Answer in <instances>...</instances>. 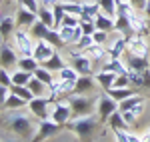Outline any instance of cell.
<instances>
[{
    "mask_svg": "<svg viewBox=\"0 0 150 142\" xmlns=\"http://www.w3.org/2000/svg\"><path fill=\"white\" fill-rule=\"evenodd\" d=\"M100 128H102V122L98 118V114H90L84 118H72L64 126V130H70L72 134H76L80 142H94Z\"/></svg>",
    "mask_w": 150,
    "mask_h": 142,
    "instance_id": "cell-1",
    "label": "cell"
},
{
    "mask_svg": "<svg viewBox=\"0 0 150 142\" xmlns=\"http://www.w3.org/2000/svg\"><path fill=\"white\" fill-rule=\"evenodd\" d=\"M34 116L30 114H24V112H18V110H10V114H8V118H6V124H8V128L12 130V134H16L18 138H22V140L30 142L32 140V136H34Z\"/></svg>",
    "mask_w": 150,
    "mask_h": 142,
    "instance_id": "cell-2",
    "label": "cell"
},
{
    "mask_svg": "<svg viewBox=\"0 0 150 142\" xmlns=\"http://www.w3.org/2000/svg\"><path fill=\"white\" fill-rule=\"evenodd\" d=\"M68 100L70 108H72V118H84V116H90L96 114V98L86 94H72L66 98Z\"/></svg>",
    "mask_w": 150,
    "mask_h": 142,
    "instance_id": "cell-3",
    "label": "cell"
},
{
    "mask_svg": "<svg viewBox=\"0 0 150 142\" xmlns=\"http://www.w3.org/2000/svg\"><path fill=\"white\" fill-rule=\"evenodd\" d=\"M60 130H64V126H60L56 124L54 120H38V124H36V134L32 136V140L30 142H44L48 138H52V136H56Z\"/></svg>",
    "mask_w": 150,
    "mask_h": 142,
    "instance_id": "cell-4",
    "label": "cell"
},
{
    "mask_svg": "<svg viewBox=\"0 0 150 142\" xmlns=\"http://www.w3.org/2000/svg\"><path fill=\"white\" fill-rule=\"evenodd\" d=\"M50 98L48 96H34L28 102V110L36 120H48L50 118Z\"/></svg>",
    "mask_w": 150,
    "mask_h": 142,
    "instance_id": "cell-5",
    "label": "cell"
},
{
    "mask_svg": "<svg viewBox=\"0 0 150 142\" xmlns=\"http://www.w3.org/2000/svg\"><path fill=\"white\" fill-rule=\"evenodd\" d=\"M14 46L18 48V52L22 54V56H32L34 54V38H32V34L30 32H26V30H22V28H18L16 32H14Z\"/></svg>",
    "mask_w": 150,
    "mask_h": 142,
    "instance_id": "cell-6",
    "label": "cell"
},
{
    "mask_svg": "<svg viewBox=\"0 0 150 142\" xmlns=\"http://www.w3.org/2000/svg\"><path fill=\"white\" fill-rule=\"evenodd\" d=\"M116 110H118V102L104 92V94L98 98V102H96V114H98L100 122H102V124H106V122H108V118L114 114Z\"/></svg>",
    "mask_w": 150,
    "mask_h": 142,
    "instance_id": "cell-7",
    "label": "cell"
},
{
    "mask_svg": "<svg viewBox=\"0 0 150 142\" xmlns=\"http://www.w3.org/2000/svg\"><path fill=\"white\" fill-rule=\"evenodd\" d=\"M50 120H54L60 126H66L70 120H72V108H70L68 100L66 102H62V100L54 102V106L50 110Z\"/></svg>",
    "mask_w": 150,
    "mask_h": 142,
    "instance_id": "cell-8",
    "label": "cell"
},
{
    "mask_svg": "<svg viewBox=\"0 0 150 142\" xmlns=\"http://www.w3.org/2000/svg\"><path fill=\"white\" fill-rule=\"evenodd\" d=\"M126 54L132 56H142V58H148V42L142 34H134L128 38L126 42Z\"/></svg>",
    "mask_w": 150,
    "mask_h": 142,
    "instance_id": "cell-9",
    "label": "cell"
},
{
    "mask_svg": "<svg viewBox=\"0 0 150 142\" xmlns=\"http://www.w3.org/2000/svg\"><path fill=\"white\" fill-rule=\"evenodd\" d=\"M72 68L80 76H92V60L88 58L84 52H72Z\"/></svg>",
    "mask_w": 150,
    "mask_h": 142,
    "instance_id": "cell-10",
    "label": "cell"
},
{
    "mask_svg": "<svg viewBox=\"0 0 150 142\" xmlns=\"http://www.w3.org/2000/svg\"><path fill=\"white\" fill-rule=\"evenodd\" d=\"M54 52H56V48L52 46L50 42H46V40H36L34 54H32V56H34V58L42 64V62H44V60H48L52 54H54Z\"/></svg>",
    "mask_w": 150,
    "mask_h": 142,
    "instance_id": "cell-11",
    "label": "cell"
},
{
    "mask_svg": "<svg viewBox=\"0 0 150 142\" xmlns=\"http://www.w3.org/2000/svg\"><path fill=\"white\" fill-rule=\"evenodd\" d=\"M16 64H18V56H16L14 48L8 46V44H2L0 46V66L8 70L12 66H16Z\"/></svg>",
    "mask_w": 150,
    "mask_h": 142,
    "instance_id": "cell-12",
    "label": "cell"
},
{
    "mask_svg": "<svg viewBox=\"0 0 150 142\" xmlns=\"http://www.w3.org/2000/svg\"><path fill=\"white\" fill-rule=\"evenodd\" d=\"M14 18H16V26H18V28H30V26L38 20V16H36L34 12L26 10L24 6H20V8L16 10Z\"/></svg>",
    "mask_w": 150,
    "mask_h": 142,
    "instance_id": "cell-13",
    "label": "cell"
},
{
    "mask_svg": "<svg viewBox=\"0 0 150 142\" xmlns=\"http://www.w3.org/2000/svg\"><path fill=\"white\" fill-rule=\"evenodd\" d=\"M96 88V78L94 76H78L74 82V94H88Z\"/></svg>",
    "mask_w": 150,
    "mask_h": 142,
    "instance_id": "cell-14",
    "label": "cell"
},
{
    "mask_svg": "<svg viewBox=\"0 0 150 142\" xmlns=\"http://www.w3.org/2000/svg\"><path fill=\"white\" fill-rule=\"evenodd\" d=\"M118 74H114V72H108V70H98L96 74H94V78H96V84L102 88L104 92L108 90V88H112L114 86V80Z\"/></svg>",
    "mask_w": 150,
    "mask_h": 142,
    "instance_id": "cell-15",
    "label": "cell"
},
{
    "mask_svg": "<svg viewBox=\"0 0 150 142\" xmlns=\"http://www.w3.org/2000/svg\"><path fill=\"white\" fill-rule=\"evenodd\" d=\"M102 70H108V72H114L118 76H128V66L122 62L120 58H108V62L102 66Z\"/></svg>",
    "mask_w": 150,
    "mask_h": 142,
    "instance_id": "cell-16",
    "label": "cell"
},
{
    "mask_svg": "<svg viewBox=\"0 0 150 142\" xmlns=\"http://www.w3.org/2000/svg\"><path fill=\"white\" fill-rule=\"evenodd\" d=\"M38 20L48 26V28H56V20H54V12H52V6H46V4H40V10H38Z\"/></svg>",
    "mask_w": 150,
    "mask_h": 142,
    "instance_id": "cell-17",
    "label": "cell"
},
{
    "mask_svg": "<svg viewBox=\"0 0 150 142\" xmlns=\"http://www.w3.org/2000/svg\"><path fill=\"white\" fill-rule=\"evenodd\" d=\"M128 70H134V72H144L148 68V58H142V56H132V54H126V62Z\"/></svg>",
    "mask_w": 150,
    "mask_h": 142,
    "instance_id": "cell-18",
    "label": "cell"
},
{
    "mask_svg": "<svg viewBox=\"0 0 150 142\" xmlns=\"http://www.w3.org/2000/svg\"><path fill=\"white\" fill-rule=\"evenodd\" d=\"M106 94L110 96V98H114L116 102H122V100H126V98H130V96L136 94V90H134V86H128V88H108L106 90Z\"/></svg>",
    "mask_w": 150,
    "mask_h": 142,
    "instance_id": "cell-19",
    "label": "cell"
},
{
    "mask_svg": "<svg viewBox=\"0 0 150 142\" xmlns=\"http://www.w3.org/2000/svg\"><path fill=\"white\" fill-rule=\"evenodd\" d=\"M106 124H108V128H110V130H126V132L130 130V126H128V122L124 120V116H122V112H120V110H116L114 114L108 118Z\"/></svg>",
    "mask_w": 150,
    "mask_h": 142,
    "instance_id": "cell-20",
    "label": "cell"
},
{
    "mask_svg": "<svg viewBox=\"0 0 150 142\" xmlns=\"http://www.w3.org/2000/svg\"><path fill=\"white\" fill-rule=\"evenodd\" d=\"M16 68L34 74V72L40 68V62H38L34 56H20V58H18V64H16Z\"/></svg>",
    "mask_w": 150,
    "mask_h": 142,
    "instance_id": "cell-21",
    "label": "cell"
},
{
    "mask_svg": "<svg viewBox=\"0 0 150 142\" xmlns=\"http://www.w3.org/2000/svg\"><path fill=\"white\" fill-rule=\"evenodd\" d=\"M126 42H128V38H124V36L116 38L114 42H112V46L106 48L108 50V58H120L122 52H126Z\"/></svg>",
    "mask_w": 150,
    "mask_h": 142,
    "instance_id": "cell-22",
    "label": "cell"
},
{
    "mask_svg": "<svg viewBox=\"0 0 150 142\" xmlns=\"http://www.w3.org/2000/svg\"><path fill=\"white\" fill-rule=\"evenodd\" d=\"M16 32V18L14 16H4V18H0V34L2 38L6 40L10 34Z\"/></svg>",
    "mask_w": 150,
    "mask_h": 142,
    "instance_id": "cell-23",
    "label": "cell"
},
{
    "mask_svg": "<svg viewBox=\"0 0 150 142\" xmlns=\"http://www.w3.org/2000/svg\"><path fill=\"white\" fill-rule=\"evenodd\" d=\"M94 24H96V30H102V32L114 30V18L106 16L104 12H98V16L94 18Z\"/></svg>",
    "mask_w": 150,
    "mask_h": 142,
    "instance_id": "cell-24",
    "label": "cell"
},
{
    "mask_svg": "<svg viewBox=\"0 0 150 142\" xmlns=\"http://www.w3.org/2000/svg\"><path fill=\"white\" fill-rule=\"evenodd\" d=\"M24 106H28V102L24 100V98H20V96H16V94H8V98H6V102L2 104V108L6 110V112H10V110H20V108Z\"/></svg>",
    "mask_w": 150,
    "mask_h": 142,
    "instance_id": "cell-25",
    "label": "cell"
},
{
    "mask_svg": "<svg viewBox=\"0 0 150 142\" xmlns=\"http://www.w3.org/2000/svg\"><path fill=\"white\" fill-rule=\"evenodd\" d=\"M84 54L92 60V62H100V60H104L106 56H108V50H106L104 46H100V44H92L90 48L84 50Z\"/></svg>",
    "mask_w": 150,
    "mask_h": 142,
    "instance_id": "cell-26",
    "label": "cell"
},
{
    "mask_svg": "<svg viewBox=\"0 0 150 142\" xmlns=\"http://www.w3.org/2000/svg\"><path fill=\"white\" fill-rule=\"evenodd\" d=\"M40 66H44V68H48L50 72H60L62 68H64V66H66V64H64V60H62V56H60L58 52H54V54H52V56H50L48 60H44V62H42Z\"/></svg>",
    "mask_w": 150,
    "mask_h": 142,
    "instance_id": "cell-27",
    "label": "cell"
},
{
    "mask_svg": "<svg viewBox=\"0 0 150 142\" xmlns=\"http://www.w3.org/2000/svg\"><path fill=\"white\" fill-rule=\"evenodd\" d=\"M98 10H100L98 2H84V0H82V16H80V20H94V18L98 16Z\"/></svg>",
    "mask_w": 150,
    "mask_h": 142,
    "instance_id": "cell-28",
    "label": "cell"
},
{
    "mask_svg": "<svg viewBox=\"0 0 150 142\" xmlns=\"http://www.w3.org/2000/svg\"><path fill=\"white\" fill-rule=\"evenodd\" d=\"M138 104H146V100H144V96H130V98H126V100H122V102H118V110L120 112H126V110H130V108L138 106Z\"/></svg>",
    "mask_w": 150,
    "mask_h": 142,
    "instance_id": "cell-29",
    "label": "cell"
},
{
    "mask_svg": "<svg viewBox=\"0 0 150 142\" xmlns=\"http://www.w3.org/2000/svg\"><path fill=\"white\" fill-rule=\"evenodd\" d=\"M142 112H144V104H138V106L130 108V110H126V112H122V116H124V120L128 122V126H132V124H136V120L142 116Z\"/></svg>",
    "mask_w": 150,
    "mask_h": 142,
    "instance_id": "cell-30",
    "label": "cell"
},
{
    "mask_svg": "<svg viewBox=\"0 0 150 142\" xmlns=\"http://www.w3.org/2000/svg\"><path fill=\"white\" fill-rule=\"evenodd\" d=\"M32 76H34V74L16 68V70L12 72V84H16V86H28V82H30V78H32Z\"/></svg>",
    "mask_w": 150,
    "mask_h": 142,
    "instance_id": "cell-31",
    "label": "cell"
},
{
    "mask_svg": "<svg viewBox=\"0 0 150 142\" xmlns=\"http://www.w3.org/2000/svg\"><path fill=\"white\" fill-rule=\"evenodd\" d=\"M96 2H98L100 10H102L106 16H110V18H114V16H116V6H118V0H96Z\"/></svg>",
    "mask_w": 150,
    "mask_h": 142,
    "instance_id": "cell-32",
    "label": "cell"
},
{
    "mask_svg": "<svg viewBox=\"0 0 150 142\" xmlns=\"http://www.w3.org/2000/svg\"><path fill=\"white\" fill-rule=\"evenodd\" d=\"M64 4V12L66 14H72V16H82V2L78 0H66V2H62Z\"/></svg>",
    "mask_w": 150,
    "mask_h": 142,
    "instance_id": "cell-33",
    "label": "cell"
},
{
    "mask_svg": "<svg viewBox=\"0 0 150 142\" xmlns=\"http://www.w3.org/2000/svg\"><path fill=\"white\" fill-rule=\"evenodd\" d=\"M28 88H30V92L34 96H44V92H46V84L42 82V80H38L36 76H32L30 78V82H28Z\"/></svg>",
    "mask_w": 150,
    "mask_h": 142,
    "instance_id": "cell-34",
    "label": "cell"
},
{
    "mask_svg": "<svg viewBox=\"0 0 150 142\" xmlns=\"http://www.w3.org/2000/svg\"><path fill=\"white\" fill-rule=\"evenodd\" d=\"M34 76L38 78V80H42V82L46 84L48 88H50V86L54 84V76H52V72L48 70V68H44V66H40V68L34 72Z\"/></svg>",
    "mask_w": 150,
    "mask_h": 142,
    "instance_id": "cell-35",
    "label": "cell"
},
{
    "mask_svg": "<svg viewBox=\"0 0 150 142\" xmlns=\"http://www.w3.org/2000/svg\"><path fill=\"white\" fill-rule=\"evenodd\" d=\"M10 92H12V94H16V96H20V98H24L26 102H30V100L34 98V94L30 92V88H28V86H16V84H12V86H10Z\"/></svg>",
    "mask_w": 150,
    "mask_h": 142,
    "instance_id": "cell-36",
    "label": "cell"
},
{
    "mask_svg": "<svg viewBox=\"0 0 150 142\" xmlns=\"http://www.w3.org/2000/svg\"><path fill=\"white\" fill-rule=\"evenodd\" d=\"M78 76H80V74L74 70L72 66H64L62 70L58 72V78H60V80H68V82H76Z\"/></svg>",
    "mask_w": 150,
    "mask_h": 142,
    "instance_id": "cell-37",
    "label": "cell"
},
{
    "mask_svg": "<svg viewBox=\"0 0 150 142\" xmlns=\"http://www.w3.org/2000/svg\"><path fill=\"white\" fill-rule=\"evenodd\" d=\"M52 12H54V20H56V30L60 28V24L64 20V16H66V12H64V4L62 2H54L52 4Z\"/></svg>",
    "mask_w": 150,
    "mask_h": 142,
    "instance_id": "cell-38",
    "label": "cell"
},
{
    "mask_svg": "<svg viewBox=\"0 0 150 142\" xmlns=\"http://www.w3.org/2000/svg\"><path fill=\"white\" fill-rule=\"evenodd\" d=\"M80 28H82V34L84 36H92L94 32H96L94 20H80Z\"/></svg>",
    "mask_w": 150,
    "mask_h": 142,
    "instance_id": "cell-39",
    "label": "cell"
},
{
    "mask_svg": "<svg viewBox=\"0 0 150 142\" xmlns=\"http://www.w3.org/2000/svg\"><path fill=\"white\" fill-rule=\"evenodd\" d=\"M94 44V40H92V36H82L80 40L76 42V44H72L74 48H78V52H84L86 48H90Z\"/></svg>",
    "mask_w": 150,
    "mask_h": 142,
    "instance_id": "cell-40",
    "label": "cell"
},
{
    "mask_svg": "<svg viewBox=\"0 0 150 142\" xmlns=\"http://www.w3.org/2000/svg\"><path fill=\"white\" fill-rule=\"evenodd\" d=\"M20 2L26 10L34 12V14H38V10H40V0H20Z\"/></svg>",
    "mask_w": 150,
    "mask_h": 142,
    "instance_id": "cell-41",
    "label": "cell"
},
{
    "mask_svg": "<svg viewBox=\"0 0 150 142\" xmlns=\"http://www.w3.org/2000/svg\"><path fill=\"white\" fill-rule=\"evenodd\" d=\"M60 26H70V28H76V26H80V18H78V16H72V14H66Z\"/></svg>",
    "mask_w": 150,
    "mask_h": 142,
    "instance_id": "cell-42",
    "label": "cell"
},
{
    "mask_svg": "<svg viewBox=\"0 0 150 142\" xmlns=\"http://www.w3.org/2000/svg\"><path fill=\"white\" fill-rule=\"evenodd\" d=\"M0 84L2 86H8V88L12 86V74L6 68H2V66H0Z\"/></svg>",
    "mask_w": 150,
    "mask_h": 142,
    "instance_id": "cell-43",
    "label": "cell"
},
{
    "mask_svg": "<svg viewBox=\"0 0 150 142\" xmlns=\"http://www.w3.org/2000/svg\"><path fill=\"white\" fill-rule=\"evenodd\" d=\"M92 40L94 44H100V46H104V42L108 40V32H102V30H96L92 34Z\"/></svg>",
    "mask_w": 150,
    "mask_h": 142,
    "instance_id": "cell-44",
    "label": "cell"
},
{
    "mask_svg": "<svg viewBox=\"0 0 150 142\" xmlns=\"http://www.w3.org/2000/svg\"><path fill=\"white\" fill-rule=\"evenodd\" d=\"M128 86H130V80H128V76H116L114 88H128Z\"/></svg>",
    "mask_w": 150,
    "mask_h": 142,
    "instance_id": "cell-45",
    "label": "cell"
},
{
    "mask_svg": "<svg viewBox=\"0 0 150 142\" xmlns=\"http://www.w3.org/2000/svg\"><path fill=\"white\" fill-rule=\"evenodd\" d=\"M126 2L132 6V8H136V10L144 12V8H146V2H148V0H126Z\"/></svg>",
    "mask_w": 150,
    "mask_h": 142,
    "instance_id": "cell-46",
    "label": "cell"
},
{
    "mask_svg": "<svg viewBox=\"0 0 150 142\" xmlns=\"http://www.w3.org/2000/svg\"><path fill=\"white\" fill-rule=\"evenodd\" d=\"M8 94H10V88H8V86H2V84H0V106H2V104L6 102Z\"/></svg>",
    "mask_w": 150,
    "mask_h": 142,
    "instance_id": "cell-47",
    "label": "cell"
},
{
    "mask_svg": "<svg viewBox=\"0 0 150 142\" xmlns=\"http://www.w3.org/2000/svg\"><path fill=\"white\" fill-rule=\"evenodd\" d=\"M142 78H144V88H150V68L142 72Z\"/></svg>",
    "mask_w": 150,
    "mask_h": 142,
    "instance_id": "cell-48",
    "label": "cell"
},
{
    "mask_svg": "<svg viewBox=\"0 0 150 142\" xmlns=\"http://www.w3.org/2000/svg\"><path fill=\"white\" fill-rule=\"evenodd\" d=\"M144 16H146V20L150 22V0L146 2V8H144Z\"/></svg>",
    "mask_w": 150,
    "mask_h": 142,
    "instance_id": "cell-49",
    "label": "cell"
},
{
    "mask_svg": "<svg viewBox=\"0 0 150 142\" xmlns=\"http://www.w3.org/2000/svg\"><path fill=\"white\" fill-rule=\"evenodd\" d=\"M140 138H142V142H150V128L146 130V134H142Z\"/></svg>",
    "mask_w": 150,
    "mask_h": 142,
    "instance_id": "cell-50",
    "label": "cell"
},
{
    "mask_svg": "<svg viewBox=\"0 0 150 142\" xmlns=\"http://www.w3.org/2000/svg\"><path fill=\"white\" fill-rule=\"evenodd\" d=\"M2 142H18V140H14V138H6V140H2Z\"/></svg>",
    "mask_w": 150,
    "mask_h": 142,
    "instance_id": "cell-51",
    "label": "cell"
},
{
    "mask_svg": "<svg viewBox=\"0 0 150 142\" xmlns=\"http://www.w3.org/2000/svg\"><path fill=\"white\" fill-rule=\"evenodd\" d=\"M2 44H4V38H2V34H0V46H2Z\"/></svg>",
    "mask_w": 150,
    "mask_h": 142,
    "instance_id": "cell-52",
    "label": "cell"
}]
</instances>
